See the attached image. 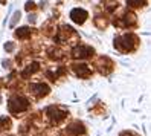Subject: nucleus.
<instances>
[{
  "label": "nucleus",
  "instance_id": "nucleus-6",
  "mask_svg": "<svg viewBox=\"0 0 151 136\" xmlns=\"http://www.w3.org/2000/svg\"><path fill=\"white\" fill-rule=\"evenodd\" d=\"M96 66H98V69H99L101 74L107 75V74H110V72L113 70V61L110 58H107V57H101L99 60L96 61Z\"/></svg>",
  "mask_w": 151,
  "mask_h": 136
},
{
  "label": "nucleus",
  "instance_id": "nucleus-21",
  "mask_svg": "<svg viewBox=\"0 0 151 136\" xmlns=\"http://www.w3.org/2000/svg\"><path fill=\"white\" fill-rule=\"evenodd\" d=\"M29 22H32V23L35 22V15H29Z\"/></svg>",
  "mask_w": 151,
  "mask_h": 136
},
{
  "label": "nucleus",
  "instance_id": "nucleus-9",
  "mask_svg": "<svg viewBox=\"0 0 151 136\" xmlns=\"http://www.w3.org/2000/svg\"><path fill=\"white\" fill-rule=\"evenodd\" d=\"M73 72L78 75V77H81V78H87V77H90L92 75V70L90 67H88L87 64H73Z\"/></svg>",
  "mask_w": 151,
  "mask_h": 136
},
{
  "label": "nucleus",
  "instance_id": "nucleus-17",
  "mask_svg": "<svg viewBox=\"0 0 151 136\" xmlns=\"http://www.w3.org/2000/svg\"><path fill=\"white\" fill-rule=\"evenodd\" d=\"M24 9H26V11H32V9H35V3H34V2H28V3L24 5Z\"/></svg>",
  "mask_w": 151,
  "mask_h": 136
},
{
  "label": "nucleus",
  "instance_id": "nucleus-7",
  "mask_svg": "<svg viewBox=\"0 0 151 136\" xmlns=\"http://www.w3.org/2000/svg\"><path fill=\"white\" fill-rule=\"evenodd\" d=\"M29 90L31 92L37 96V98H41V96H44V95H47L49 92H50V89H49V86L47 84H44V83H38V84H31L29 86Z\"/></svg>",
  "mask_w": 151,
  "mask_h": 136
},
{
  "label": "nucleus",
  "instance_id": "nucleus-18",
  "mask_svg": "<svg viewBox=\"0 0 151 136\" xmlns=\"http://www.w3.org/2000/svg\"><path fill=\"white\" fill-rule=\"evenodd\" d=\"M14 48H15L14 43H6V44H5V51H6V52H12Z\"/></svg>",
  "mask_w": 151,
  "mask_h": 136
},
{
  "label": "nucleus",
  "instance_id": "nucleus-10",
  "mask_svg": "<svg viewBox=\"0 0 151 136\" xmlns=\"http://www.w3.org/2000/svg\"><path fill=\"white\" fill-rule=\"evenodd\" d=\"M67 132L75 135V136H79V135H84L86 133V129H84V125L81 122L76 121V122H72V124L67 127Z\"/></svg>",
  "mask_w": 151,
  "mask_h": 136
},
{
  "label": "nucleus",
  "instance_id": "nucleus-2",
  "mask_svg": "<svg viewBox=\"0 0 151 136\" xmlns=\"http://www.w3.org/2000/svg\"><path fill=\"white\" fill-rule=\"evenodd\" d=\"M28 107H29V103H28V99L23 98V96H12L9 99V106H8L11 113H20V112L26 110Z\"/></svg>",
  "mask_w": 151,
  "mask_h": 136
},
{
  "label": "nucleus",
  "instance_id": "nucleus-20",
  "mask_svg": "<svg viewBox=\"0 0 151 136\" xmlns=\"http://www.w3.org/2000/svg\"><path fill=\"white\" fill-rule=\"evenodd\" d=\"M3 66H5V67H8V69H9V66H11V61H8V60H5V61H3Z\"/></svg>",
  "mask_w": 151,
  "mask_h": 136
},
{
  "label": "nucleus",
  "instance_id": "nucleus-11",
  "mask_svg": "<svg viewBox=\"0 0 151 136\" xmlns=\"http://www.w3.org/2000/svg\"><path fill=\"white\" fill-rule=\"evenodd\" d=\"M38 67H40L38 63H32L31 66H28V67H26V69L22 72V77H23L24 80H28V78L34 74V72H37V70H38Z\"/></svg>",
  "mask_w": 151,
  "mask_h": 136
},
{
  "label": "nucleus",
  "instance_id": "nucleus-19",
  "mask_svg": "<svg viewBox=\"0 0 151 136\" xmlns=\"http://www.w3.org/2000/svg\"><path fill=\"white\" fill-rule=\"evenodd\" d=\"M121 136H137V135H134V133H133V132H124Z\"/></svg>",
  "mask_w": 151,
  "mask_h": 136
},
{
  "label": "nucleus",
  "instance_id": "nucleus-3",
  "mask_svg": "<svg viewBox=\"0 0 151 136\" xmlns=\"http://www.w3.org/2000/svg\"><path fill=\"white\" fill-rule=\"evenodd\" d=\"M46 113H47V116L52 119V122H54V124H57V122H60V121H63L64 118L67 116V112L63 110L61 107H57V106L47 107V109H46Z\"/></svg>",
  "mask_w": 151,
  "mask_h": 136
},
{
  "label": "nucleus",
  "instance_id": "nucleus-5",
  "mask_svg": "<svg viewBox=\"0 0 151 136\" xmlns=\"http://www.w3.org/2000/svg\"><path fill=\"white\" fill-rule=\"evenodd\" d=\"M93 54H95L93 48H90V46H84V44H79V46L73 48V51H72V57H75V58H88V57H92Z\"/></svg>",
  "mask_w": 151,
  "mask_h": 136
},
{
  "label": "nucleus",
  "instance_id": "nucleus-15",
  "mask_svg": "<svg viewBox=\"0 0 151 136\" xmlns=\"http://www.w3.org/2000/svg\"><path fill=\"white\" fill-rule=\"evenodd\" d=\"M128 6H133V8H140V6H144L147 5V2H133V0H130V2H127Z\"/></svg>",
  "mask_w": 151,
  "mask_h": 136
},
{
  "label": "nucleus",
  "instance_id": "nucleus-16",
  "mask_svg": "<svg viewBox=\"0 0 151 136\" xmlns=\"http://www.w3.org/2000/svg\"><path fill=\"white\" fill-rule=\"evenodd\" d=\"M19 20H20V11H15V14H14V19L11 20V28H12V26H15Z\"/></svg>",
  "mask_w": 151,
  "mask_h": 136
},
{
  "label": "nucleus",
  "instance_id": "nucleus-13",
  "mask_svg": "<svg viewBox=\"0 0 151 136\" xmlns=\"http://www.w3.org/2000/svg\"><path fill=\"white\" fill-rule=\"evenodd\" d=\"M11 127V119L6 116H0V132L2 130H8Z\"/></svg>",
  "mask_w": 151,
  "mask_h": 136
},
{
  "label": "nucleus",
  "instance_id": "nucleus-14",
  "mask_svg": "<svg viewBox=\"0 0 151 136\" xmlns=\"http://www.w3.org/2000/svg\"><path fill=\"white\" fill-rule=\"evenodd\" d=\"M95 23H96V26H98V28H101V29H104L105 26H107V20H105L104 17H98V15H96Z\"/></svg>",
  "mask_w": 151,
  "mask_h": 136
},
{
  "label": "nucleus",
  "instance_id": "nucleus-4",
  "mask_svg": "<svg viewBox=\"0 0 151 136\" xmlns=\"http://www.w3.org/2000/svg\"><path fill=\"white\" fill-rule=\"evenodd\" d=\"M136 23V15L133 12H125L122 17L114 20V26H119V28H128Z\"/></svg>",
  "mask_w": 151,
  "mask_h": 136
},
{
  "label": "nucleus",
  "instance_id": "nucleus-1",
  "mask_svg": "<svg viewBox=\"0 0 151 136\" xmlns=\"http://www.w3.org/2000/svg\"><path fill=\"white\" fill-rule=\"evenodd\" d=\"M139 43V38L134 34H124L114 38V48L121 52H131L134 51Z\"/></svg>",
  "mask_w": 151,
  "mask_h": 136
},
{
  "label": "nucleus",
  "instance_id": "nucleus-8",
  "mask_svg": "<svg viewBox=\"0 0 151 136\" xmlns=\"http://www.w3.org/2000/svg\"><path fill=\"white\" fill-rule=\"evenodd\" d=\"M87 17H88V14H87L86 9H83V8H75V9H72V12H70V19L78 25H83Z\"/></svg>",
  "mask_w": 151,
  "mask_h": 136
},
{
  "label": "nucleus",
  "instance_id": "nucleus-12",
  "mask_svg": "<svg viewBox=\"0 0 151 136\" xmlns=\"http://www.w3.org/2000/svg\"><path fill=\"white\" fill-rule=\"evenodd\" d=\"M31 34H32V29L31 28H19V29L15 31V37L23 40V38H28Z\"/></svg>",
  "mask_w": 151,
  "mask_h": 136
}]
</instances>
